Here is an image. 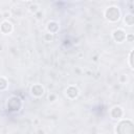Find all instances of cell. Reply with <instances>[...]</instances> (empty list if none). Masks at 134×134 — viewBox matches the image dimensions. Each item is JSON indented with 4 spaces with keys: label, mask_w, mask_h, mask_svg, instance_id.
<instances>
[{
    "label": "cell",
    "mask_w": 134,
    "mask_h": 134,
    "mask_svg": "<svg viewBox=\"0 0 134 134\" xmlns=\"http://www.w3.org/2000/svg\"><path fill=\"white\" fill-rule=\"evenodd\" d=\"M6 87H7V81L4 77L0 76V91L6 89Z\"/></svg>",
    "instance_id": "8fae6325"
},
{
    "label": "cell",
    "mask_w": 134,
    "mask_h": 134,
    "mask_svg": "<svg viewBox=\"0 0 134 134\" xmlns=\"http://www.w3.org/2000/svg\"><path fill=\"white\" fill-rule=\"evenodd\" d=\"M29 8H30V12H32V13H37V12H38L39 6H38L37 4H32V5H30V6H29Z\"/></svg>",
    "instance_id": "5bb4252c"
},
{
    "label": "cell",
    "mask_w": 134,
    "mask_h": 134,
    "mask_svg": "<svg viewBox=\"0 0 134 134\" xmlns=\"http://www.w3.org/2000/svg\"><path fill=\"white\" fill-rule=\"evenodd\" d=\"M47 30L49 31V34H55L59 30V24L55 21H50L47 24Z\"/></svg>",
    "instance_id": "9c48e42d"
},
{
    "label": "cell",
    "mask_w": 134,
    "mask_h": 134,
    "mask_svg": "<svg viewBox=\"0 0 134 134\" xmlns=\"http://www.w3.org/2000/svg\"><path fill=\"white\" fill-rule=\"evenodd\" d=\"M0 30H1V32L4 34V35L10 34L12 30H13V25H12V23L8 22V21H3V22L1 23V25H0Z\"/></svg>",
    "instance_id": "52a82bcc"
},
{
    "label": "cell",
    "mask_w": 134,
    "mask_h": 134,
    "mask_svg": "<svg viewBox=\"0 0 134 134\" xmlns=\"http://www.w3.org/2000/svg\"><path fill=\"white\" fill-rule=\"evenodd\" d=\"M122 113H124V112H122V109H121L120 107H118V106L113 107V108L111 109V112H110L111 117L114 118V119H119V118H121Z\"/></svg>",
    "instance_id": "ba28073f"
},
{
    "label": "cell",
    "mask_w": 134,
    "mask_h": 134,
    "mask_svg": "<svg viewBox=\"0 0 134 134\" xmlns=\"http://www.w3.org/2000/svg\"><path fill=\"white\" fill-rule=\"evenodd\" d=\"M133 39H134V36H133L132 34H130V35H127V36H126V40H127L128 42H132V41H133Z\"/></svg>",
    "instance_id": "9a60e30c"
},
{
    "label": "cell",
    "mask_w": 134,
    "mask_h": 134,
    "mask_svg": "<svg viewBox=\"0 0 134 134\" xmlns=\"http://www.w3.org/2000/svg\"><path fill=\"white\" fill-rule=\"evenodd\" d=\"M105 17L110 22H116L120 18V10L116 6H110L105 10Z\"/></svg>",
    "instance_id": "7a4b0ae2"
},
{
    "label": "cell",
    "mask_w": 134,
    "mask_h": 134,
    "mask_svg": "<svg viewBox=\"0 0 134 134\" xmlns=\"http://www.w3.org/2000/svg\"><path fill=\"white\" fill-rule=\"evenodd\" d=\"M30 92H31V94H32L34 96L40 97V96H42V95L44 94V88H43L42 85L36 84V85H34V86L30 88Z\"/></svg>",
    "instance_id": "277c9868"
},
{
    "label": "cell",
    "mask_w": 134,
    "mask_h": 134,
    "mask_svg": "<svg viewBox=\"0 0 134 134\" xmlns=\"http://www.w3.org/2000/svg\"><path fill=\"white\" fill-rule=\"evenodd\" d=\"M48 99H49L50 102H53V100L55 99V95H54V94H50V95L48 96Z\"/></svg>",
    "instance_id": "2e32d148"
},
{
    "label": "cell",
    "mask_w": 134,
    "mask_h": 134,
    "mask_svg": "<svg viewBox=\"0 0 134 134\" xmlns=\"http://www.w3.org/2000/svg\"><path fill=\"white\" fill-rule=\"evenodd\" d=\"M7 110L10 112H18L22 107V102L17 96H10L6 103Z\"/></svg>",
    "instance_id": "3957f363"
},
{
    "label": "cell",
    "mask_w": 134,
    "mask_h": 134,
    "mask_svg": "<svg viewBox=\"0 0 134 134\" xmlns=\"http://www.w3.org/2000/svg\"><path fill=\"white\" fill-rule=\"evenodd\" d=\"M116 134H134V125L130 119L120 120L115 128Z\"/></svg>",
    "instance_id": "6da1fadb"
},
{
    "label": "cell",
    "mask_w": 134,
    "mask_h": 134,
    "mask_svg": "<svg viewBox=\"0 0 134 134\" xmlns=\"http://www.w3.org/2000/svg\"><path fill=\"white\" fill-rule=\"evenodd\" d=\"M124 21H125L126 25H128V26H133V25H134V16H133L132 14H128V15L125 16Z\"/></svg>",
    "instance_id": "30bf717a"
},
{
    "label": "cell",
    "mask_w": 134,
    "mask_h": 134,
    "mask_svg": "<svg viewBox=\"0 0 134 134\" xmlns=\"http://www.w3.org/2000/svg\"><path fill=\"white\" fill-rule=\"evenodd\" d=\"M44 38H45V40H46L47 42H50V41H52V40H53V35L48 32V34H46V35H45V37H44Z\"/></svg>",
    "instance_id": "7c38bea8"
},
{
    "label": "cell",
    "mask_w": 134,
    "mask_h": 134,
    "mask_svg": "<svg viewBox=\"0 0 134 134\" xmlns=\"http://www.w3.org/2000/svg\"><path fill=\"white\" fill-rule=\"evenodd\" d=\"M4 18H8L9 16H10V13H8V12H6V13H4Z\"/></svg>",
    "instance_id": "e0dca14e"
},
{
    "label": "cell",
    "mask_w": 134,
    "mask_h": 134,
    "mask_svg": "<svg viewBox=\"0 0 134 134\" xmlns=\"http://www.w3.org/2000/svg\"><path fill=\"white\" fill-rule=\"evenodd\" d=\"M126 32L122 30V29H115L113 31V39L118 42V43H121L126 40Z\"/></svg>",
    "instance_id": "5b68a950"
},
{
    "label": "cell",
    "mask_w": 134,
    "mask_h": 134,
    "mask_svg": "<svg viewBox=\"0 0 134 134\" xmlns=\"http://www.w3.org/2000/svg\"><path fill=\"white\" fill-rule=\"evenodd\" d=\"M129 64H130V67L133 68V50H131L129 54Z\"/></svg>",
    "instance_id": "4fadbf2b"
},
{
    "label": "cell",
    "mask_w": 134,
    "mask_h": 134,
    "mask_svg": "<svg viewBox=\"0 0 134 134\" xmlns=\"http://www.w3.org/2000/svg\"><path fill=\"white\" fill-rule=\"evenodd\" d=\"M66 95L71 99L76 98L79 96V89L75 86H69L66 89Z\"/></svg>",
    "instance_id": "8992f818"
}]
</instances>
